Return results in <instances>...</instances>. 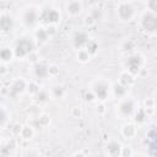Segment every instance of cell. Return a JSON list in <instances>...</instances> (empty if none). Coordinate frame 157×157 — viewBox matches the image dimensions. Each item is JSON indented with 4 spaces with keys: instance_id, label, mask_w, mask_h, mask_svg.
<instances>
[{
    "instance_id": "1",
    "label": "cell",
    "mask_w": 157,
    "mask_h": 157,
    "mask_svg": "<svg viewBox=\"0 0 157 157\" xmlns=\"http://www.w3.org/2000/svg\"><path fill=\"white\" fill-rule=\"evenodd\" d=\"M110 91H112V86L104 78H97L91 85V92L99 101L107 99L109 97V94H110Z\"/></svg>"
},
{
    "instance_id": "2",
    "label": "cell",
    "mask_w": 157,
    "mask_h": 157,
    "mask_svg": "<svg viewBox=\"0 0 157 157\" xmlns=\"http://www.w3.org/2000/svg\"><path fill=\"white\" fill-rule=\"evenodd\" d=\"M142 66H144V58L139 53H131L130 55L126 56V59L124 61L125 71H128L132 76L137 75L141 71Z\"/></svg>"
},
{
    "instance_id": "3",
    "label": "cell",
    "mask_w": 157,
    "mask_h": 157,
    "mask_svg": "<svg viewBox=\"0 0 157 157\" xmlns=\"http://www.w3.org/2000/svg\"><path fill=\"white\" fill-rule=\"evenodd\" d=\"M136 102L130 98V97H125L123 99L119 101V103L117 104V110L119 113L120 117H124V118H129V117H132L136 112Z\"/></svg>"
},
{
    "instance_id": "4",
    "label": "cell",
    "mask_w": 157,
    "mask_h": 157,
    "mask_svg": "<svg viewBox=\"0 0 157 157\" xmlns=\"http://www.w3.org/2000/svg\"><path fill=\"white\" fill-rule=\"evenodd\" d=\"M140 25L145 32L157 33V15L151 11H146L140 18Z\"/></svg>"
},
{
    "instance_id": "5",
    "label": "cell",
    "mask_w": 157,
    "mask_h": 157,
    "mask_svg": "<svg viewBox=\"0 0 157 157\" xmlns=\"http://www.w3.org/2000/svg\"><path fill=\"white\" fill-rule=\"evenodd\" d=\"M34 45L33 42L29 38H18V40L16 42V45L13 48L15 52V56L17 58H25L27 55L31 54V52L33 50Z\"/></svg>"
},
{
    "instance_id": "6",
    "label": "cell",
    "mask_w": 157,
    "mask_h": 157,
    "mask_svg": "<svg viewBox=\"0 0 157 157\" xmlns=\"http://www.w3.org/2000/svg\"><path fill=\"white\" fill-rule=\"evenodd\" d=\"M40 20V11L36 7H27L21 15V21L26 27H34Z\"/></svg>"
},
{
    "instance_id": "7",
    "label": "cell",
    "mask_w": 157,
    "mask_h": 157,
    "mask_svg": "<svg viewBox=\"0 0 157 157\" xmlns=\"http://www.w3.org/2000/svg\"><path fill=\"white\" fill-rule=\"evenodd\" d=\"M117 16L123 22H129L135 16V9L130 2H120L117 7Z\"/></svg>"
},
{
    "instance_id": "8",
    "label": "cell",
    "mask_w": 157,
    "mask_h": 157,
    "mask_svg": "<svg viewBox=\"0 0 157 157\" xmlns=\"http://www.w3.org/2000/svg\"><path fill=\"white\" fill-rule=\"evenodd\" d=\"M40 20L47 25H56L60 21V12L54 7L40 10Z\"/></svg>"
},
{
    "instance_id": "9",
    "label": "cell",
    "mask_w": 157,
    "mask_h": 157,
    "mask_svg": "<svg viewBox=\"0 0 157 157\" xmlns=\"http://www.w3.org/2000/svg\"><path fill=\"white\" fill-rule=\"evenodd\" d=\"M27 88H28V82L27 81H25L23 78H16L10 85V94L16 97V96L23 93Z\"/></svg>"
},
{
    "instance_id": "10",
    "label": "cell",
    "mask_w": 157,
    "mask_h": 157,
    "mask_svg": "<svg viewBox=\"0 0 157 157\" xmlns=\"http://www.w3.org/2000/svg\"><path fill=\"white\" fill-rule=\"evenodd\" d=\"M123 146L118 141H109L105 145V153L108 157H121Z\"/></svg>"
},
{
    "instance_id": "11",
    "label": "cell",
    "mask_w": 157,
    "mask_h": 157,
    "mask_svg": "<svg viewBox=\"0 0 157 157\" xmlns=\"http://www.w3.org/2000/svg\"><path fill=\"white\" fill-rule=\"evenodd\" d=\"M72 43L80 50V49L86 48L87 44L90 43V40H88V37H87V34L85 32H76L75 36L72 37Z\"/></svg>"
},
{
    "instance_id": "12",
    "label": "cell",
    "mask_w": 157,
    "mask_h": 157,
    "mask_svg": "<svg viewBox=\"0 0 157 157\" xmlns=\"http://www.w3.org/2000/svg\"><path fill=\"white\" fill-rule=\"evenodd\" d=\"M65 10H66V13L70 15V16H77L81 13L82 11V2L80 1H69L65 4Z\"/></svg>"
},
{
    "instance_id": "13",
    "label": "cell",
    "mask_w": 157,
    "mask_h": 157,
    "mask_svg": "<svg viewBox=\"0 0 157 157\" xmlns=\"http://www.w3.org/2000/svg\"><path fill=\"white\" fill-rule=\"evenodd\" d=\"M49 71L50 69L43 63H37L33 65V74L37 78H45L49 75Z\"/></svg>"
},
{
    "instance_id": "14",
    "label": "cell",
    "mask_w": 157,
    "mask_h": 157,
    "mask_svg": "<svg viewBox=\"0 0 157 157\" xmlns=\"http://www.w3.org/2000/svg\"><path fill=\"white\" fill-rule=\"evenodd\" d=\"M0 26H1V29H2L4 32H10V31L13 29L15 21H13V18H12L10 15L2 13V15H1V20H0Z\"/></svg>"
},
{
    "instance_id": "15",
    "label": "cell",
    "mask_w": 157,
    "mask_h": 157,
    "mask_svg": "<svg viewBox=\"0 0 157 157\" xmlns=\"http://www.w3.org/2000/svg\"><path fill=\"white\" fill-rule=\"evenodd\" d=\"M126 91H128V87H125L124 85H121L120 82H117L112 86V92L113 94L119 98V99H123L125 98V94H126Z\"/></svg>"
},
{
    "instance_id": "16",
    "label": "cell",
    "mask_w": 157,
    "mask_h": 157,
    "mask_svg": "<svg viewBox=\"0 0 157 157\" xmlns=\"http://www.w3.org/2000/svg\"><path fill=\"white\" fill-rule=\"evenodd\" d=\"M121 134L126 139H132L136 135V126L132 123H126L121 128Z\"/></svg>"
},
{
    "instance_id": "17",
    "label": "cell",
    "mask_w": 157,
    "mask_h": 157,
    "mask_svg": "<svg viewBox=\"0 0 157 157\" xmlns=\"http://www.w3.org/2000/svg\"><path fill=\"white\" fill-rule=\"evenodd\" d=\"M34 135V129L32 125H23L20 130V136L23 140H31Z\"/></svg>"
},
{
    "instance_id": "18",
    "label": "cell",
    "mask_w": 157,
    "mask_h": 157,
    "mask_svg": "<svg viewBox=\"0 0 157 157\" xmlns=\"http://www.w3.org/2000/svg\"><path fill=\"white\" fill-rule=\"evenodd\" d=\"M134 76L131 75V74H129L128 71H123L121 74H120V80H119V82L121 83V85H124L125 87H130L132 83H134Z\"/></svg>"
},
{
    "instance_id": "19",
    "label": "cell",
    "mask_w": 157,
    "mask_h": 157,
    "mask_svg": "<svg viewBox=\"0 0 157 157\" xmlns=\"http://www.w3.org/2000/svg\"><path fill=\"white\" fill-rule=\"evenodd\" d=\"M0 55H1V61L5 64V63H9L12 60V58L15 56V52L11 48H2Z\"/></svg>"
},
{
    "instance_id": "20",
    "label": "cell",
    "mask_w": 157,
    "mask_h": 157,
    "mask_svg": "<svg viewBox=\"0 0 157 157\" xmlns=\"http://www.w3.org/2000/svg\"><path fill=\"white\" fill-rule=\"evenodd\" d=\"M34 36H36V39H37L39 43H44V42H47L48 38H49V32H48L47 29H44V28H38V29L36 31Z\"/></svg>"
},
{
    "instance_id": "21",
    "label": "cell",
    "mask_w": 157,
    "mask_h": 157,
    "mask_svg": "<svg viewBox=\"0 0 157 157\" xmlns=\"http://www.w3.org/2000/svg\"><path fill=\"white\" fill-rule=\"evenodd\" d=\"M147 117H148V115H147V112L145 110V108H139V109H136V112H135V114H134V120H135L136 123L141 124V123H144V121L146 120Z\"/></svg>"
},
{
    "instance_id": "22",
    "label": "cell",
    "mask_w": 157,
    "mask_h": 157,
    "mask_svg": "<svg viewBox=\"0 0 157 157\" xmlns=\"http://www.w3.org/2000/svg\"><path fill=\"white\" fill-rule=\"evenodd\" d=\"M90 58H91V54L87 52L86 48L80 49V50L77 52V60H78V61H81V63H87V61L90 60Z\"/></svg>"
},
{
    "instance_id": "23",
    "label": "cell",
    "mask_w": 157,
    "mask_h": 157,
    "mask_svg": "<svg viewBox=\"0 0 157 157\" xmlns=\"http://www.w3.org/2000/svg\"><path fill=\"white\" fill-rule=\"evenodd\" d=\"M52 92H53V94H54L56 98L63 97V96H64V93H65V91H64V88H63L61 86H54V87H53V90H52Z\"/></svg>"
},
{
    "instance_id": "24",
    "label": "cell",
    "mask_w": 157,
    "mask_h": 157,
    "mask_svg": "<svg viewBox=\"0 0 157 157\" xmlns=\"http://www.w3.org/2000/svg\"><path fill=\"white\" fill-rule=\"evenodd\" d=\"M7 121H9V118H7V110H6L5 107H2V109H1V126H2V129L6 126Z\"/></svg>"
},
{
    "instance_id": "25",
    "label": "cell",
    "mask_w": 157,
    "mask_h": 157,
    "mask_svg": "<svg viewBox=\"0 0 157 157\" xmlns=\"http://www.w3.org/2000/svg\"><path fill=\"white\" fill-rule=\"evenodd\" d=\"M147 7L150 9L148 11H151V12H153V13L157 15V0H153V1L147 2Z\"/></svg>"
},
{
    "instance_id": "26",
    "label": "cell",
    "mask_w": 157,
    "mask_h": 157,
    "mask_svg": "<svg viewBox=\"0 0 157 157\" xmlns=\"http://www.w3.org/2000/svg\"><path fill=\"white\" fill-rule=\"evenodd\" d=\"M36 97H38V98H37L38 101L43 102V101H45V99L48 98V93H47L45 91H42V90H40V91H39V92L36 94Z\"/></svg>"
},
{
    "instance_id": "27",
    "label": "cell",
    "mask_w": 157,
    "mask_h": 157,
    "mask_svg": "<svg viewBox=\"0 0 157 157\" xmlns=\"http://www.w3.org/2000/svg\"><path fill=\"white\" fill-rule=\"evenodd\" d=\"M132 156V151L130 147H123L121 151V157H131Z\"/></svg>"
},
{
    "instance_id": "28",
    "label": "cell",
    "mask_w": 157,
    "mask_h": 157,
    "mask_svg": "<svg viewBox=\"0 0 157 157\" xmlns=\"http://www.w3.org/2000/svg\"><path fill=\"white\" fill-rule=\"evenodd\" d=\"M75 157H87V156H85V155H82V153H76Z\"/></svg>"
},
{
    "instance_id": "29",
    "label": "cell",
    "mask_w": 157,
    "mask_h": 157,
    "mask_svg": "<svg viewBox=\"0 0 157 157\" xmlns=\"http://www.w3.org/2000/svg\"><path fill=\"white\" fill-rule=\"evenodd\" d=\"M155 99V105H156V108H157V96H156V98H153Z\"/></svg>"
},
{
    "instance_id": "30",
    "label": "cell",
    "mask_w": 157,
    "mask_h": 157,
    "mask_svg": "<svg viewBox=\"0 0 157 157\" xmlns=\"http://www.w3.org/2000/svg\"><path fill=\"white\" fill-rule=\"evenodd\" d=\"M131 157H141V156H134V155H132V156H131Z\"/></svg>"
}]
</instances>
